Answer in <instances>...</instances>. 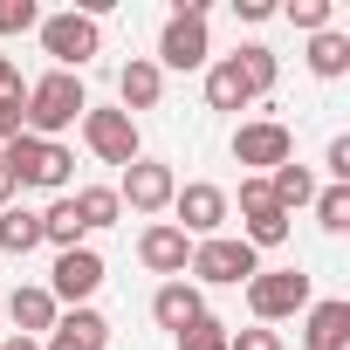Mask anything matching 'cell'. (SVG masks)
Here are the masks:
<instances>
[{
    "label": "cell",
    "mask_w": 350,
    "mask_h": 350,
    "mask_svg": "<svg viewBox=\"0 0 350 350\" xmlns=\"http://www.w3.org/2000/svg\"><path fill=\"white\" fill-rule=\"evenodd\" d=\"M103 288V254L83 241V247H69V254H55V275H49V295L55 302H69V309H90V295Z\"/></svg>",
    "instance_id": "obj_10"
},
{
    "label": "cell",
    "mask_w": 350,
    "mask_h": 350,
    "mask_svg": "<svg viewBox=\"0 0 350 350\" xmlns=\"http://www.w3.org/2000/svg\"><path fill=\"white\" fill-rule=\"evenodd\" d=\"M247 309H254L261 329L302 316V309H309V275H302V268H254V282H247Z\"/></svg>",
    "instance_id": "obj_5"
},
{
    "label": "cell",
    "mask_w": 350,
    "mask_h": 350,
    "mask_svg": "<svg viewBox=\"0 0 350 350\" xmlns=\"http://www.w3.org/2000/svg\"><path fill=\"white\" fill-rule=\"evenodd\" d=\"M151 316H158V329L179 336L186 323H200V316H206V295H200L193 282H165V288L151 295Z\"/></svg>",
    "instance_id": "obj_17"
},
{
    "label": "cell",
    "mask_w": 350,
    "mask_h": 350,
    "mask_svg": "<svg viewBox=\"0 0 350 350\" xmlns=\"http://www.w3.org/2000/svg\"><path fill=\"white\" fill-rule=\"evenodd\" d=\"M8 172H14V186H42V193H69V172H76V158L62 151V144H42V137H8Z\"/></svg>",
    "instance_id": "obj_3"
},
{
    "label": "cell",
    "mask_w": 350,
    "mask_h": 350,
    "mask_svg": "<svg viewBox=\"0 0 350 350\" xmlns=\"http://www.w3.org/2000/svg\"><path fill=\"white\" fill-rule=\"evenodd\" d=\"M288 158H295V137H288L282 117H254V124L234 131V165H247V179H268V172L288 165Z\"/></svg>",
    "instance_id": "obj_7"
},
{
    "label": "cell",
    "mask_w": 350,
    "mask_h": 350,
    "mask_svg": "<svg viewBox=\"0 0 350 350\" xmlns=\"http://www.w3.org/2000/svg\"><path fill=\"white\" fill-rule=\"evenodd\" d=\"M234 14H241V21H268V14H275V0H234Z\"/></svg>",
    "instance_id": "obj_33"
},
{
    "label": "cell",
    "mask_w": 350,
    "mask_h": 350,
    "mask_svg": "<svg viewBox=\"0 0 350 350\" xmlns=\"http://www.w3.org/2000/svg\"><path fill=\"white\" fill-rule=\"evenodd\" d=\"M42 49L55 55V69H83V62H96V49H103V21H90V14H42Z\"/></svg>",
    "instance_id": "obj_6"
},
{
    "label": "cell",
    "mask_w": 350,
    "mask_h": 350,
    "mask_svg": "<svg viewBox=\"0 0 350 350\" xmlns=\"http://www.w3.org/2000/svg\"><path fill=\"white\" fill-rule=\"evenodd\" d=\"M268 200H275L282 213L309 206V200H316V172H309V165H295V158H288V165H275V172H268Z\"/></svg>",
    "instance_id": "obj_18"
},
{
    "label": "cell",
    "mask_w": 350,
    "mask_h": 350,
    "mask_svg": "<svg viewBox=\"0 0 350 350\" xmlns=\"http://www.w3.org/2000/svg\"><path fill=\"white\" fill-rule=\"evenodd\" d=\"M309 206H316V220H323L329 234H343V227H350V186H323Z\"/></svg>",
    "instance_id": "obj_25"
},
{
    "label": "cell",
    "mask_w": 350,
    "mask_h": 350,
    "mask_svg": "<svg viewBox=\"0 0 350 350\" xmlns=\"http://www.w3.org/2000/svg\"><path fill=\"white\" fill-rule=\"evenodd\" d=\"M28 28H42L35 0H0V35H28Z\"/></svg>",
    "instance_id": "obj_29"
},
{
    "label": "cell",
    "mask_w": 350,
    "mask_h": 350,
    "mask_svg": "<svg viewBox=\"0 0 350 350\" xmlns=\"http://www.w3.org/2000/svg\"><path fill=\"white\" fill-rule=\"evenodd\" d=\"M83 144L103 158V165H131V158H144V144H137V117H124V110H83Z\"/></svg>",
    "instance_id": "obj_8"
},
{
    "label": "cell",
    "mask_w": 350,
    "mask_h": 350,
    "mask_svg": "<svg viewBox=\"0 0 350 350\" xmlns=\"http://www.w3.org/2000/svg\"><path fill=\"white\" fill-rule=\"evenodd\" d=\"M103 343H110V323L96 309H69V316H55L42 350H103Z\"/></svg>",
    "instance_id": "obj_16"
},
{
    "label": "cell",
    "mask_w": 350,
    "mask_h": 350,
    "mask_svg": "<svg viewBox=\"0 0 350 350\" xmlns=\"http://www.w3.org/2000/svg\"><path fill=\"white\" fill-rule=\"evenodd\" d=\"M42 241L55 247V254H69V247H83V220H76V206H69V193L42 213Z\"/></svg>",
    "instance_id": "obj_24"
},
{
    "label": "cell",
    "mask_w": 350,
    "mask_h": 350,
    "mask_svg": "<svg viewBox=\"0 0 350 350\" xmlns=\"http://www.w3.org/2000/svg\"><path fill=\"white\" fill-rule=\"evenodd\" d=\"M213 42H206V0H179L158 35V69H206Z\"/></svg>",
    "instance_id": "obj_2"
},
{
    "label": "cell",
    "mask_w": 350,
    "mask_h": 350,
    "mask_svg": "<svg viewBox=\"0 0 350 350\" xmlns=\"http://www.w3.org/2000/svg\"><path fill=\"white\" fill-rule=\"evenodd\" d=\"M0 350H42L35 336H8V343H0Z\"/></svg>",
    "instance_id": "obj_36"
},
{
    "label": "cell",
    "mask_w": 350,
    "mask_h": 350,
    "mask_svg": "<svg viewBox=\"0 0 350 350\" xmlns=\"http://www.w3.org/2000/svg\"><path fill=\"white\" fill-rule=\"evenodd\" d=\"M83 110H90V90H83V76H69V69H49L42 83H28V137L55 144L62 131H76V124H83Z\"/></svg>",
    "instance_id": "obj_1"
},
{
    "label": "cell",
    "mask_w": 350,
    "mask_h": 350,
    "mask_svg": "<svg viewBox=\"0 0 350 350\" xmlns=\"http://www.w3.org/2000/svg\"><path fill=\"white\" fill-rule=\"evenodd\" d=\"M0 90H21V69H14L8 55H0Z\"/></svg>",
    "instance_id": "obj_35"
},
{
    "label": "cell",
    "mask_w": 350,
    "mask_h": 350,
    "mask_svg": "<svg viewBox=\"0 0 350 350\" xmlns=\"http://www.w3.org/2000/svg\"><path fill=\"white\" fill-rule=\"evenodd\" d=\"M302 343H309V350H343V343H350V302H343V295L309 302V309H302Z\"/></svg>",
    "instance_id": "obj_15"
},
{
    "label": "cell",
    "mask_w": 350,
    "mask_h": 350,
    "mask_svg": "<svg viewBox=\"0 0 350 350\" xmlns=\"http://www.w3.org/2000/svg\"><path fill=\"white\" fill-rule=\"evenodd\" d=\"M227 350H282V329H227Z\"/></svg>",
    "instance_id": "obj_30"
},
{
    "label": "cell",
    "mask_w": 350,
    "mask_h": 350,
    "mask_svg": "<svg viewBox=\"0 0 350 350\" xmlns=\"http://www.w3.org/2000/svg\"><path fill=\"white\" fill-rule=\"evenodd\" d=\"M14 193H21V186H14V172H8V158H0V206H8Z\"/></svg>",
    "instance_id": "obj_34"
},
{
    "label": "cell",
    "mask_w": 350,
    "mask_h": 350,
    "mask_svg": "<svg viewBox=\"0 0 350 350\" xmlns=\"http://www.w3.org/2000/svg\"><path fill=\"white\" fill-rule=\"evenodd\" d=\"M179 350H227V323H220V316L186 323V329H179Z\"/></svg>",
    "instance_id": "obj_26"
},
{
    "label": "cell",
    "mask_w": 350,
    "mask_h": 350,
    "mask_svg": "<svg viewBox=\"0 0 350 350\" xmlns=\"http://www.w3.org/2000/svg\"><path fill=\"white\" fill-rule=\"evenodd\" d=\"M28 131V83L21 90H0V144Z\"/></svg>",
    "instance_id": "obj_27"
},
{
    "label": "cell",
    "mask_w": 350,
    "mask_h": 350,
    "mask_svg": "<svg viewBox=\"0 0 350 350\" xmlns=\"http://www.w3.org/2000/svg\"><path fill=\"white\" fill-rule=\"evenodd\" d=\"M247 103H254V96H247V83H241L234 55L206 62V110H247Z\"/></svg>",
    "instance_id": "obj_20"
},
{
    "label": "cell",
    "mask_w": 350,
    "mask_h": 350,
    "mask_svg": "<svg viewBox=\"0 0 350 350\" xmlns=\"http://www.w3.org/2000/svg\"><path fill=\"white\" fill-rule=\"evenodd\" d=\"M172 213H179L172 227H179L186 241H193V234H200V241H213V234L227 227V193H220V186H206V179H193V186L172 193Z\"/></svg>",
    "instance_id": "obj_11"
},
{
    "label": "cell",
    "mask_w": 350,
    "mask_h": 350,
    "mask_svg": "<svg viewBox=\"0 0 350 350\" xmlns=\"http://www.w3.org/2000/svg\"><path fill=\"white\" fill-rule=\"evenodd\" d=\"M200 282H213V288H247L254 282V268H261V254L241 241V234H213V241H193V261H186Z\"/></svg>",
    "instance_id": "obj_4"
},
{
    "label": "cell",
    "mask_w": 350,
    "mask_h": 350,
    "mask_svg": "<svg viewBox=\"0 0 350 350\" xmlns=\"http://www.w3.org/2000/svg\"><path fill=\"white\" fill-rule=\"evenodd\" d=\"M0 247H8L14 261L35 254V247H42V213H28V206H0Z\"/></svg>",
    "instance_id": "obj_22"
},
{
    "label": "cell",
    "mask_w": 350,
    "mask_h": 350,
    "mask_svg": "<svg viewBox=\"0 0 350 350\" xmlns=\"http://www.w3.org/2000/svg\"><path fill=\"white\" fill-rule=\"evenodd\" d=\"M69 206H76L83 234H96V227H117V220H124V206H117V186H76V193H69Z\"/></svg>",
    "instance_id": "obj_21"
},
{
    "label": "cell",
    "mask_w": 350,
    "mask_h": 350,
    "mask_svg": "<svg viewBox=\"0 0 350 350\" xmlns=\"http://www.w3.org/2000/svg\"><path fill=\"white\" fill-rule=\"evenodd\" d=\"M172 193H179V179H172L165 158H131V165H124V186H117V206H131V213H165Z\"/></svg>",
    "instance_id": "obj_9"
},
{
    "label": "cell",
    "mask_w": 350,
    "mask_h": 350,
    "mask_svg": "<svg viewBox=\"0 0 350 350\" xmlns=\"http://www.w3.org/2000/svg\"><path fill=\"white\" fill-rule=\"evenodd\" d=\"M323 172H329V186H350V137H329V151H323Z\"/></svg>",
    "instance_id": "obj_31"
},
{
    "label": "cell",
    "mask_w": 350,
    "mask_h": 350,
    "mask_svg": "<svg viewBox=\"0 0 350 350\" xmlns=\"http://www.w3.org/2000/svg\"><path fill=\"white\" fill-rule=\"evenodd\" d=\"M309 69H316L323 83H336V76L350 69V35H336V28H323V35H309Z\"/></svg>",
    "instance_id": "obj_23"
},
{
    "label": "cell",
    "mask_w": 350,
    "mask_h": 350,
    "mask_svg": "<svg viewBox=\"0 0 350 350\" xmlns=\"http://www.w3.org/2000/svg\"><path fill=\"white\" fill-rule=\"evenodd\" d=\"M137 261L151 268V275H165V282H186V261H193V241L172 227V220H151L144 234H137Z\"/></svg>",
    "instance_id": "obj_12"
},
{
    "label": "cell",
    "mask_w": 350,
    "mask_h": 350,
    "mask_svg": "<svg viewBox=\"0 0 350 350\" xmlns=\"http://www.w3.org/2000/svg\"><path fill=\"white\" fill-rule=\"evenodd\" d=\"M158 96H165V69H158L151 55H131V62L117 69V110L137 117V110H158Z\"/></svg>",
    "instance_id": "obj_13"
},
{
    "label": "cell",
    "mask_w": 350,
    "mask_h": 350,
    "mask_svg": "<svg viewBox=\"0 0 350 350\" xmlns=\"http://www.w3.org/2000/svg\"><path fill=\"white\" fill-rule=\"evenodd\" d=\"M282 14H288V21H295V28H302V35H323V28H329V14H336V8H329V0H288V8H282Z\"/></svg>",
    "instance_id": "obj_28"
},
{
    "label": "cell",
    "mask_w": 350,
    "mask_h": 350,
    "mask_svg": "<svg viewBox=\"0 0 350 350\" xmlns=\"http://www.w3.org/2000/svg\"><path fill=\"white\" fill-rule=\"evenodd\" d=\"M275 200H268V179H241V213L254 220V213H268Z\"/></svg>",
    "instance_id": "obj_32"
},
{
    "label": "cell",
    "mask_w": 350,
    "mask_h": 350,
    "mask_svg": "<svg viewBox=\"0 0 350 350\" xmlns=\"http://www.w3.org/2000/svg\"><path fill=\"white\" fill-rule=\"evenodd\" d=\"M234 69H241L247 96H268V90H275V76H282V62H275V49H268V42H241V49H234Z\"/></svg>",
    "instance_id": "obj_19"
},
{
    "label": "cell",
    "mask_w": 350,
    "mask_h": 350,
    "mask_svg": "<svg viewBox=\"0 0 350 350\" xmlns=\"http://www.w3.org/2000/svg\"><path fill=\"white\" fill-rule=\"evenodd\" d=\"M0 316H14V336H35V343H42V336L55 329L62 302H55L49 288H35V282H28V288H14L8 302H0Z\"/></svg>",
    "instance_id": "obj_14"
}]
</instances>
